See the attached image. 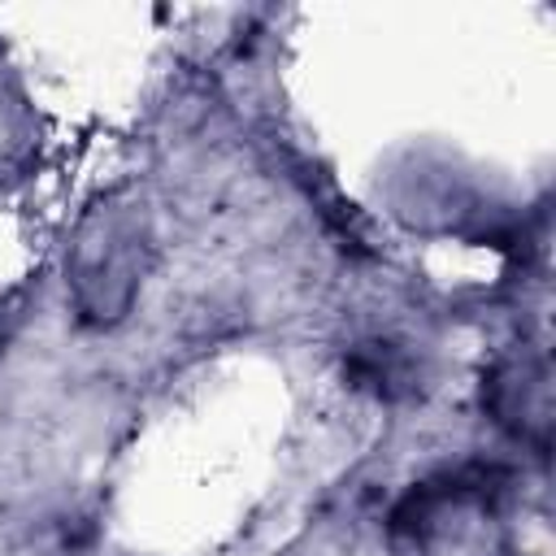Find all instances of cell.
<instances>
[{
    "instance_id": "1",
    "label": "cell",
    "mask_w": 556,
    "mask_h": 556,
    "mask_svg": "<svg viewBox=\"0 0 556 556\" xmlns=\"http://www.w3.org/2000/svg\"><path fill=\"white\" fill-rule=\"evenodd\" d=\"M508 486V469L504 465H486V460H469V465H456V469H443L434 478H421L413 482L400 504L391 508L387 517V530L395 543H413V547H426L447 513L456 508H491Z\"/></svg>"
},
{
    "instance_id": "2",
    "label": "cell",
    "mask_w": 556,
    "mask_h": 556,
    "mask_svg": "<svg viewBox=\"0 0 556 556\" xmlns=\"http://www.w3.org/2000/svg\"><path fill=\"white\" fill-rule=\"evenodd\" d=\"M482 400L491 404L495 421L513 426V434L521 439H534L543 443V430H547V382L539 369L530 365H508V369H495Z\"/></svg>"
},
{
    "instance_id": "3",
    "label": "cell",
    "mask_w": 556,
    "mask_h": 556,
    "mask_svg": "<svg viewBox=\"0 0 556 556\" xmlns=\"http://www.w3.org/2000/svg\"><path fill=\"white\" fill-rule=\"evenodd\" d=\"M343 378L356 391H369L378 400H400L413 391V365L395 343H361L343 356Z\"/></svg>"
},
{
    "instance_id": "4",
    "label": "cell",
    "mask_w": 556,
    "mask_h": 556,
    "mask_svg": "<svg viewBox=\"0 0 556 556\" xmlns=\"http://www.w3.org/2000/svg\"><path fill=\"white\" fill-rule=\"evenodd\" d=\"M9 326H13V308H9V300H0V348L9 339Z\"/></svg>"
}]
</instances>
